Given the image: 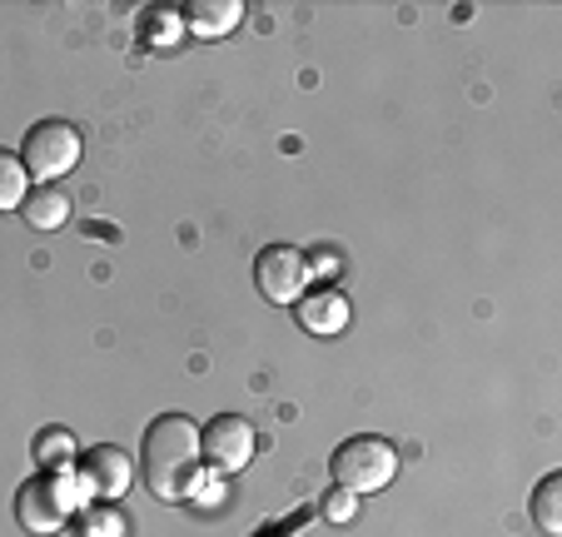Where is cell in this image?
I'll return each instance as SVG.
<instances>
[{
  "instance_id": "cell-5",
  "label": "cell",
  "mask_w": 562,
  "mask_h": 537,
  "mask_svg": "<svg viewBox=\"0 0 562 537\" xmlns=\"http://www.w3.org/2000/svg\"><path fill=\"white\" fill-rule=\"evenodd\" d=\"M259 448V433L249 418H239V413H220V418H210L200 428V454L210 468H220V473H239V468L255 458Z\"/></svg>"
},
{
  "instance_id": "cell-16",
  "label": "cell",
  "mask_w": 562,
  "mask_h": 537,
  "mask_svg": "<svg viewBox=\"0 0 562 537\" xmlns=\"http://www.w3.org/2000/svg\"><path fill=\"white\" fill-rule=\"evenodd\" d=\"M86 533L90 537H125V527H120L110 513H95V517H86Z\"/></svg>"
},
{
  "instance_id": "cell-4",
  "label": "cell",
  "mask_w": 562,
  "mask_h": 537,
  "mask_svg": "<svg viewBox=\"0 0 562 537\" xmlns=\"http://www.w3.org/2000/svg\"><path fill=\"white\" fill-rule=\"evenodd\" d=\"M80 130L70 125V120H41V125H31V135H25L21 145V165L31 179H60L70 175L75 165H80Z\"/></svg>"
},
{
  "instance_id": "cell-12",
  "label": "cell",
  "mask_w": 562,
  "mask_h": 537,
  "mask_svg": "<svg viewBox=\"0 0 562 537\" xmlns=\"http://www.w3.org/2000/svg\"><path fill=\"white\" fill-rule=\"evenodd\" d=\"M75 438L65 428H45L35 433V463L45 468V473H60V468H75Z\"/></svg>"
},
{
  "instance_id": "cell-8",
  "label": "cell",
  "mask_w": 562,
  "mask_h": 537,
  "mask_svg": "<svg viewBox=\"0 0 562 537\" xmlns=\"http://www.w3.org/2000/svg\"><path fill=\"white\" fill-rule=\"evenodd\" d=\"M294 314H299V324H304L308 334L334 338V334L349 328V299H344L334 284H314V289H304V294L294 299Z\"/></svg>"
},
{
  "instance_id": "cell-15",
  "label": "cell",
  "mask_w": 562,
  "mask_h": 537,
  "mask_svg": "<svg viewBox=\"0 0 562 537\" xmlns=\"http://www.w3.org/2000/svg\"><path fill=\"white\" fill-rule=\"evenodd\" d=\"M304 264H308V275H314L318 284H324L329 275H339V254H334V249H314Z\"/></svg>"
},
{
  "instance_id": "cell-10",
  "label": "cell",
  "mask_w": 562,
  "mask_h": 537,
  "mask_svg": "<svg viewBox=\"0 0 562 537\" xmlns=\"http://www.w3.org/2000/svg\"><path fill=\"white\" fill-rule=\"evenodd\" d=\"M21 214L31 230H60V224L70 220V194H65L60 184H41V190L25 194Z\"/></svg>"
},
{
  "instance_id": "cell-3",
  "label": "cell",
  "mask_w": 562,
  "mask_h": 537,
  "mask_svg": "<svg viewBox=\"0 0 562 537\" xmlns=\"http://www.w3.org/2000/svg\"><path fill=\"white\" fill-rule=\"evenodd\" d=\"M329 468H334V483H339L344 493L363 497V493H379V488L393 483V473H398V448H393L389 438L363 433V438L339 443V454H334Z\"/></svg>"
},
{
  "instance_id": "cell-2",
  "label": "cell",
  "mask_w": 562,
  "mask_h": 537,
  "mask_svg": "<svg viewBox=\"0 0 562 537\" xmlns=\"http://www.w3.org/2000/svg\"><path fill=\"white\" fill-rule=\"evenodd\" d=\"M80 507V483H75V468H60V473H35L31 483H21L15 493V517H21L25 533H60L70 523V513Z\"/></svg>"
},
{
  "instance_id": "cell-11",
  "label": "cell",
  "mask_w": 562,
  "mask_h": 537,
  "mask_svg": "<svg viewBox=\"0 0 562 537\" xmlns=\"http://www.w3.org/2000/svg\"><path fill=\"white\" fill-rule=\"evenodd\" d=\"M532 523L542 527V537H562V473H548L532 493Z\"/></svg>"
},
{
  "instance_id": "cell-1",
  "label": "cell",
  "mask_w": 562,
  "mask_h": 537,
  "mask_svg": "<svg viewBox=\"0 0 562 537\" xmlns=\"http://www.w3.org/2000/svg\"><path fill=\"white\" fill-rule=\"evenodd\" d=\"M139 473H145V488L155 497L184 503L204 473L200 423L184 418V413H165V418L149 423L145 443H139Z\"/></svg>"
},
{
  "instance_id": "cell-6",
  "label": "cell",
  "mask_w": 562,
  "mask_h": 537,
  "mask_svg": "<svg viewBox=\"0 0 562 537\" xmlns=\"http://www.w3.org/2000/svg\"><path fill=\"white\" fill-rule=\"evenodd\" d=\"M130 478H135V463H130V454L115 448V443H100V448H86V454L75 458V483H80V493L100 497V503L125 497Z\"/></svg>"
},
{
  "instance_id": "cell-9",
  "label": "cell",
  "mask_w": 562,
  "mask_h": 537,
  "mask_svg": "<svg viewBox=\"0 0 562 537\" xmlns=\"http://www.w3.org/2000/svg\"><path fill=\"white\" fill-rule=\"evenodd\" d=\"M239 21H245V0H190V5H184V25H190L194 35H204V41L229 35Z\"/></svg>"
},
{
  "instance_id": "cell-13",
  "label": "cell",
  "mask_w": 562,
  "mask_h": 537,
  "mask_svg": "<svg viewBox=\"0 0 562 537\" xmlns=\"http://www.w3.org/2000/svg\"><path fill=\"white\" fill-rule=\"evenodd\" d=\"M25 194H31V175H25L21 155L0 149V214H5V210H21Z\"/></svg>"
},
{
  "instance_id": "cell-14",
  "label": "cell",
  "mask_w": 562,
  "mask_h": 537,
  "mask_svg": "<svg viewBox=\"0 0 562 537\" xmlns=\"http://www.w3.org/2000/svg\"><path fill=\"white\" fill-rule=\"evenodd\" d=\"M324 517H329V523H349L353 517V493H344V488L324 493Z\"/></svg>"
},
{
  "instance_id": "cell-7",
  "label": "cell",
  "mask_w": 562,
  "mask_h": 537,
  "mask_svg": "<svg viewBox=\"0 0 562 537\" xmlns=\"http://www.w3.org/2000/svg\"><path fill=\"white\" fill-rule=\"evenodd\" d=\"M308 284V264L299 249H289V244H269V249H259L255 259V289L269 299V304H294L299 294H304Z\"/></svg>"
}]
</instances>
